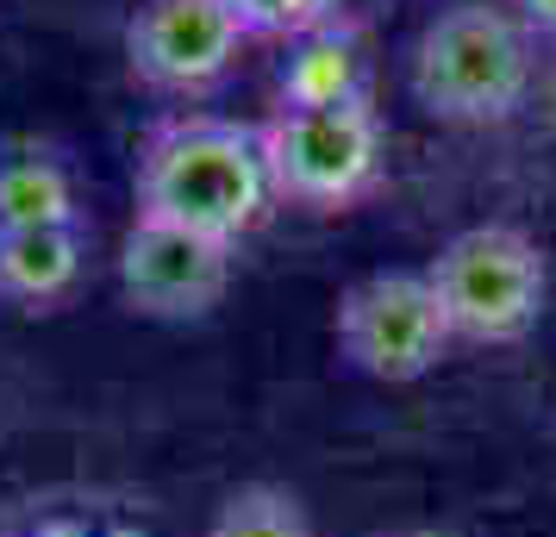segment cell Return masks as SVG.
Instances as JSON below:
<instances>
[{
	"label": "cell",
	"instance_id": "obj_1",
	"mask_svg": "<svg viewBox=\"0 0 556 537\" xmlns=\"http://www.w3.org/2000/svg\"><path fill=\"white\" fill-rule=\"evenodd\" d=\"M131 194L144 219L206 231V238H251L276 213V181L263 163L256 126L226 113H169L144 131L131 163Z\"/></svg>",
	"mask_w": 556,
	"mask_h": 537
},
{
	"label": "cell",
	"instance_id": "obj_2",
	"mask_svg": "<svg viewBox=\"0 0 556 537\" xmlns=\"http://www.w3.org/2000/svg\"><path fill=\"white\" fill-rule=\"evenodd\" d=\"M531 88V31L513 7L456 0L413 44V101L444 126H501Z\"/></svg>",
	"mask_w": 556,
	"mask_h": 537
},
{
	"label": "cell",
	"instance_id": "obj_3",
	"mask_svg": "<svg viewBox=\"0 0 556 537\" xmlns=\"http://www.w3.org/2000/svg\"><path fill=\"white\" fill-rule=\"evenodd\" d=\"M456 344H519L538 332L551 263L519 226H469L426 263Z\"/></svg>",
	"mask_w": 556,
	"mask_h": 537
},
{
	"label": "cell",
	"instance_id": "obj_4",
	"mask_svg": "<svg viewBox=\"0 0 556 537\" xmlns=\"http://www.w3.org/2000/svg\"><path fill=\"white\" fill-rule=\"evenodd\" d=\"M256 138L281 206L338 213L381 181V113L369 94L331 106H276Z\"/></svg>",
	"mask_w": 556,
	"mask_h": 537
},
{
	"label": "cell",
	"instance_id": "obj_5",
	"mask_svg": "<svg viewBox=\"0 0 556 537\" xmlns=\"http://www.w3.org/2000/svg\"><path fill=\"white\" fill-rule=\"evenodd\" d=\"M331 332H338V357L356 375L388 387L431 375L456 344L426 269H376L356 287H344Z\"/></svg>",
	"mask_w": 556,
	"mask_h": 537
},
{
	"label": "cell",
	"instance_id": "obj_6",
	"mask_svg": "<svg viewBox=\"0 0 556 537\" xmlns=\"http://www.w3.org/2000/svg\"><path fill=\"white\" fill-rule=\"evenodd\" d=\"M244 44H251V31L231 0H138V13L126 20L131 76L176 101L213 94L231 76Z\"/></svg>",
	"mask_w": 556,
	"mask_h": 537
},
{
	"label": "cell",
	"instance_id": "obj_7",
	"mask_svg": "<svg viewBox=\"0 0 556 537\" xmlns=\"http://www.w3.org/2000/svg\"><path fill=\"white\" fill-rule=\"evenodd\" d=\"M231 263H238V244H226V238L138 213L131 231L119 238V294L144 319L188 325V319H206L226 301Z\"/></svg>",
	"mask_w": 556,
	"mask_h": 537
},
{
	"label": "cell",
	"instance_id": "obj_8",
	"mask_svg": "<svg viewBox=\"0 0 556 537\" xmlns=\"http://www.w3.org/2000/svg\"><path fill=\"white\" fill-rule=\"evenodd\" d=\"M88 276V226H45V231H7L0 244V307L51 312Z\"/></svg>",
	"mask_w": 556,
	"mask_h": 537
},
{
	"label": "cell",
	"instance_id": "obj_9",
	"mask_svg": "<svg viewBox=\"0 0 556 537\" xmlns=\"http://www.w3.org/2000/svg\"><path fill=\"white\" fill-rule=\"evenodd\" d=\"M369 51H363V26H351L344 13L326 20V26L288 38V56H281L276 76V106H331V101H356L369 94Z\"/></svg>",
	"mask_w": 556,
	"mask_h": 537
},
{
	"label": "cell",
	"instance_id": "obj_10",
	"mask_svg": "<svg viewBox=\"0 0 556 537\" xmlns=\"http://www.w3.org/2000/svg\"><path fill=\"white\" fill-rule=\"evenodd\" d=\"M0 219L7 231H45V226H88L76 194V169L56 144L13 138L0 144Z\"/></svg>",
	"mask_w": 556,
	"mask_h": 537
},
{
	"label": "cell",
	"instance_id": "obj_11",
	"mask_svg": "<svg viewBox=\"0 0 556 537\" xmlns=\"http://www.w3.org/2000/svg\"><path fill=\"white\" fill-rule=\"evenodd\" d=\"M206 537H313V519H306V507L288 487L251 482L213 512V532Z\"/></svg>",
	"mask_w": 556,
	"mask_h": 537
},
{
	"label": "cell",
	"instance_id": "obj_12",
	"mask_svg": "<svg viewBox=\"0 0 556 537\" xmlns=\"http://www.w3.org/2000/svg\"><path fill=\"white\" fill-rule=\"evenodd\" d=\"M238 7V20H244V31L251 38H301V31L326 26V20H338V7L344 0H231Z\"/></svg>",
	"mask_w": 556,
	"mask_h": 537
},
{
	"label": "cell",
	"instance_id": "obj_13",
	"mask_svg": "<svg viewBox=\"0 0 556 537\" xmlns=\"http://www.w3.org/2000/svg\"><path fill=\"white\" fill-rule=\"evenodd\" d=\"M513 20L526 31H544V38H556V0H513Z\"/></svg>",
	"mask_w": 556,
	"mask_h": 537
},
{
	"label": "cell",
	"instance_id": "obj_14",
	"mask_svg": "<svg viewBox=\"0 0 556 537\" xmlns=\"http://www.w3.org/2000/svg\"><path fill=\"white\" fill-rule=\"evenodd\" d=\"M401 537H456V532H401Z\"/></svg>",
	"mask_w": 556,
	"mask_h": 537
},
{
	"label": "cell",
	"instance_id": "obj_15",
	"mask_svg": "<svg viewBox=\"0 0 556 537\" xmlns=\"http://www.w3.org/2000/svg\"><path fill=\"white\" fill-rule=\"evenodd\" d=\"M0 244H7V219H0Z\"/></svg>",
	"mask_w": 556,
	"mask_h": 537
}]
</instances>
